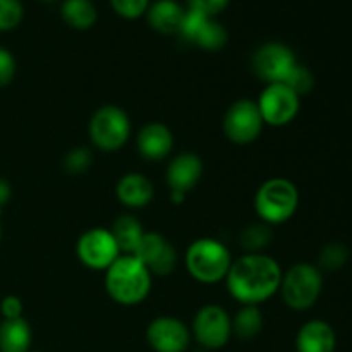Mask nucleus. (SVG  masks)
Segmentation results:
<instances>
[{
    "label": "nucleus",
    "instance_id": "dca6fc26",
    "mask_svg": "<svg viewBox=\"0 0 352 352\" xmlns=\"http://www.w3.org/2000/svg\"><path fill=\"white\" fill-rule=\"evenodd\" d=\"M336 330L323 320H311L305 323L296 337L298 352H336Z\"/></svg>",
    "mask_w": 352,
    "mask_h": 352
},
{
    "label": "nucleus",
    "instance_id": "c9c22d12",
    "mask_svg": "<svg viewBox=\"0 0 352 352\" xmlns=\"http://www.w3.org/2000/svg\"><path fill=\"white\" fill-rule=\"evenodd\" d=\"M31 352V351H30ZM34 352H40V351H34Z\"/></svg>",
    "mask_w": 352,
    "mask_h": 352
},
{
    "label": "nucleus",
    "instance_id": "b1692460",
    "mask_svg": "<svg viewBox=\"0 0 352 352\" xmlns=\"http://www.w3.org/2000/svg\"><path fill=\"white\" fill-rule=\"evenodd\" d=\"M243 248H246L250 253H260L263 248H267V244L272 241V232L268 229V226L263 223H254L250 226L248 229H244L241 232L239 237Z\"/></svg>",
    "mask_w": 352,
    "mask_h": 352
},
{
    "label": "nucleus",
    "instance_id": "0eeeda50",
    "mask_svg": "<svg viewBox=\"0 0 352 352\" xmlns=\"http://www.w3.org/2000/svg\"><path fill=\"white\" fill-rule=\"evenodd\" d=\"M263 126V117L253 100H237L223 117V133L237 144L253 143L261 134Z\"/></svg>",
    "mask_w": 352,
    "mask_h": 352
},
{
    "label": "nucleus",
    "instance_id": "412c9836",
    "mask_svg": "<svg viewBox=\"0 0 352 352\" xmlns=\"http://www.w3.org/2000/svg\"><path fill=\"white\" fill-rule=\"evenodd\" d=\"M62 19L74 30H88L96 23V7L91 0H65L62 3Z\"/></svg>",
    "mask_w": 352,
    "mask_h": 352
},
{
    "label": "nucleus",
    "instance_id": "aec40b11",
    "mask_svg": "<svg viewBox=\"0 0 352 352\" xmlns=\"http://www.w3.org/2000/svg\"><path fill=\"white\" fill-rule=\"evenodd\" d=\"M112 236L116 239L117 248L122 254H134L141 239L144 236V230L141 223L133 215H122L113 222Z\"/></svg>",
    "mask_w": 352,
    "mask_h": 352
},
{
    "label": "nucleus",
    "instance_id": "f03ea898",
    "mask_svg": "<svg viewBox=\"0 0 352 352\" xmlns=\"http://www.w3.org/2000/svg\"><path fill=\"white\" fill-rule=\"evenodd\" d=\"M105 287L110 298L119 305H140L150 294L151 274L134 254H120L107 268Z\"/></svg>",
    "mask_w": 352,
    "mask_h": 352
},
{
    "label": "nucleus",
    "instance_id": "9b49d317",
    "mask_svg": "<svg viewBox=\"0 0 352 352\" xmlns=\"http://www.w3.org/2000/svg\"><path fill=\"white\" fill-rule=\"evenodd\" d=\"M76 251L79 260L93 270H107L120 256L116 239L107 229L86 230L79 237Z\"/></svg>",
    "mask_w": 352,
    "mask_h": 352
},
{
    "label": "nucleus",
    "instance_id": "a878e982",
    "mask_svg": "<svg viewBox=\"0 0 352 352\" xmlns=\"http://www.w3.org/2000/svg\"><path fill=\"white\" fill-rule=\"evenodd\" d=\"M284 85L289 86L298 96H302L311 91L313 86H315V78H313L311 71L308 67L296 64L287 74V78H285Z\"/></svg>",
    "mask_w": 352,
    "mask_h": 352
},
{
    "label": "nucleus",
    "instance_id": "f257e3e1",
    "mask_svg": "<svg viewBox=\"0 0 352 352\" xmlns=\"http://www.w3.org/2000/svg\"><path fill=\"white\" fill-rule=\"evenodd\" d=\"M282 268L272 256L248 253L232 261L227 274V289L243 305H260L280 289Z\"/></svg>",
    "mask_w": 352,
    "mask_h": 352
},
{
    "label": "nucleus",
    "instance_id": "2eb2a0df",
    "mask_svg": "<svg viewBox=\"0 0 352 352\" xmlns=\"http://www.w3.org/2000/svg\"><path fill=\"white\" fill-rule=\"evenodd\" d=\"M138 150L146 160H164L174 148L172 131L162 122H150L138 133Z\"/></svg>",
    "mask_w": 352,
    "mask_h": 352
},
{
    "label": "nucleus",
    "instance_id": "f3484780",
    "mask_svg": "<svg viewBox=\"0 0 352 352\" xmlns=\"http://www.w3.org/2000/svg\"><path fill=\"white\" fill-rule=\"evenodd\" d=\"M116 192L120 203L129 208H143L153 198V184L143 174L131 172L117 182Z\"/></svg>",
    "mask_w": 352,
    "mask_h": 352
},
{
    "label": "nucleus",
    "instance_id": "473e14b6",
    "mask_svg": "<svg viewBox=\"0 0 352 352\" xmlns=\"http://www.w3.org/2000/svg\"><path fill=\"white\" fill-rule=\"evenodd\" d=\"M10 195H12V188H10L9 181L3 177H0V213H2L3 206L9 203Z\"/></svg>",
    "mask_w": 352,
    "mask_h": 352
},
{
    "label": "nucleus",
    "instance_id": "f704fd0d",
    "mask_svg": "<svg viewBox=\"0 0 352 352\" xmlns=\"http://www.w3.org/2000/svg\"><path fill=\"white\" fill-rule=\"evenodd\" d=\"M0 239H2V226H0Z\"/></svg>",
    "mask_w": 352,
    "mask_h": 352
},
{
    "label": "nucleus",
    "instance_id": "ddd939ff",
    "mask_svg": "<svg viewBox=\"0 0 352 352\" xmlns=\"http://www.w3.org/2000/svg\"><path fill=\"white\" fill-rule=\"evenodd\" d=\"M134 256L148 268L151 275H170L177 265L174 246L157 232H144Z\"/></svg>",
    "mask_w": 352,
    "mask_h": 352
},
{
    "label": "nucleus",
    "instance_id": "4be33fe9",
    "mask_svg": "<svg viewBox=\"0 0 352 352\" xmlns=\"http://www.w3.org/2000/svg\"><path fill=\"white\" fill-rule=\"evenodd\" d=\"M263 329V316L261 311L253 305H244L239 309L236 318L232 320V332L239 337L241 340H251L258 336Z\"/></svg>",
    "mask_w": 352,
    "mask_h": 352
},
{
    "label": "nucleus",
    "instance_id": "7ed1b4c3",
    "mask_svg": "<svg viewBox=\"0 0 352 352\" xmlns=\"http://www.w3.org/2000/svg\"><path fill=\"white\" fill-rule=\"evenodd\" d=\"M232 265L230 251L215 239H198L186 253V267L196 280L213 284L227 277Z\"/></svg>",
    "mask_w": 352,
    "mask_h": 352
},
{
    "label": "nucleus",
    "instance_id": "c85d7f7f",
    "mask_svg": "<svg viewBox=\"0 0 352 352\" xmlns=\"http://www.w3.org/2000/svg\"><path fill=\"white\" fill-rule=\"evenodd\" d=\"M113 10L126 19H138L150 7V0H110Z\"/></svg>",
    "mask_w": 352,
    "mask_h": 352
},
{
    "label": "nucleus",
    "instance_id": "1a4fd4ad",
    "mask_svg": "<svg viewBox=\"0 0 352 352\" xmlns=\"http://www.w3.org/2000/svg\"><path fill=\"white\" fill-rule=\"evenodd\" d=\"M298 64L296 55L287 45L270 41L258 48L251 57V69L260 79L272 82H284L291 69Z\"/></svg>",
    "mask_w": 352,
    "mask_h": 352
},
{
    "label": "nucleus",
    "instance_id": "39448f33",
    "mask_svg": "<svg viewBox=\"0 0 352 352\" xmlns=\"http://www.w3.org/2000/svg\"><path fill=\"white\" fill-rule=\"evenodd\" d=\"M323 289V275L318 267L311 263H298L282 275L280 289L284 302L296 311L309 309Z\"/></svg>",
    "mask_w": 352,
    "mask_h": 352
},
{
    "label": "nucleus",
    "instance_id": "6e6552de",
    "mask_svg": "<svg viewBox=\"0 0 352 352\" xmlns=\"http://www.w3.org/2000/svg\"><path fill=\"white\" fill-rule=\"evenodd\" d=\"M299 96L284 82H272L261 93L258 109L265 124L282 127L292 122L299 113Z\"/></svg>",
    "mask_w": 352,
    "mask_h": 352
},
{
    "label": "nucleus",
    "instance_id": "9d476101",
    "mask_svg": "<svg viewBox=\"0 0 352 352\" xmlns=\"http://www.w3.org/2000/svg\"><path fill=\"white\" fill-rule=\"evenodd\" d=\"M192 333L205 349H220L229 342L232 333V320L220 306H203L195 316Z\"/></svg>",
    "mask_w": 352,
    "mask_h": 352
},
{
    "label": "nucleus",
    "instance_id": "20e7f679",
    "mask_svg": "<svg viewBox=\"0 0 352 352\" xmlns=\"http://www.w3.org/2000/svg\"><path fill=\"white\" fill-rule=\"evenodd\" d=\"M299 206V191L289 179L275 177L263 182L254 198V208L267 223L287 222Z\"/></svg>",
    "mask_w": 352,
    "mask_h": 352
},
{
    "label": "nucleus",
    "instance_id": "4468645a",
    "mask_svg": "<svg viewBox=\"0 0 352 352\" xmlns=\"http://www.w3.org/2000/svg\"><path fill=\"white\" fill-rule=\"evenodd\" d=\"M203 174V162L195 153H179L167 167V184L170 192L188 195Z\"/></svg>",
    "mask_w": 352,
    "mask_h": 352
},
{
    "label": "nucleus",
    "instance_id": "a211bd4d",
    "mask_svg": "<svg viewBox=\"0 0 352 352\" xmlns=\"http://www.w3.org/2000/svg\"><path fill=\"white\" fill-rule=\"evenodd\" d=\"M148 23L155 31L164 34H174L181 30L186 10L175 0H158L148 7Z\"/></svg>",
    "mask_w": 352,
    "mask_h": 352
},
{
    "label": "nucleus",
    "instance_id": "393cba45",
    "mask_svg": "<svg viewBox=\"0 0 352 352\" xmlns=\"http://www.w3.org/2000/svg\"><path fill=\"white\" fill-rule=\"evenodd\" d=\"M349 260V251L342 243H329L320 253V267L323 270L336 272Z\"/></svg>",
    "mask_w": 352,
    "mask_h": 352
},
{
    "label": "nucleus",
    "instance_id": "423d86ee",
    "mask_svg": "<svg viewBox=\"0 0 352 352\" xmlns=\"http://www.w3.org/2000/svg\"><path fill=\"white\" fill-rule=\"evenodd\" d=\"M89 138L98 150L116 151L126 144L131 134V122L120 107H100L88 126Z\"/></svg>",
    "mask_w": 352,
    "mask_h": 352
},
{
    "label": "nucleus",
    "instance_id": "f8f14e48",
    "mask_svg": "<svg viewBox=\"0 0 352 352\" xmlns=\"http://www.w3.org/2000/svg\"><path fill=\"white\" fill-rule=\"evenodd\" d=\"M146 340L155 352H186L191 333L181 320L158 316L148 325Z\"/></svg>",
    "mask_w": 352,
    "mask_h": 352
},
{
    "label": "nucleus",
    "instance_id": "5701e85b",
    "mask_svg": "<svg viewBox=\"0 0 352 352\" xmlns=\"http://www.w3.org/2000/svg\"><path fill=\"white\" fill-rule=\"evenodd\" d=\"M192 43L198 45L199 48H205V50H220V48L227 43L226 28L210 17V19H206V23L203 24L201 30L198 31V34H196V38L192 40Z\"/></svg>",
    "mask_w": 352,
    "mask_h": 352
},
{
    "label": "nucleus",
    "instance_id": "bb28decb",
    "mask_svg": "<svg viewBox=\"0 0 352 352\" xmlns=\"http://www.w3.org/2000/svg\"><path fill=\"white\" fill-rule=\"evenodd\" d=\"M24 9L19 0H0V33L19 26Z\"/></svg>",
    "mask_w": 352,
    "mask_h": 352
},
{
    "label": "nucleus",
    "instance_id": "7c9ffc66",
    "mask_svg": "<svg viewBox=\"0 0 352 352\" xmlns=\"http://www.w3.org/2000/svg\"><path fill=\"white\" fill-rule=\"evenodd\" d=\"M16 76V60L7 48L0 47V88L7 86Z\"/></svg>",
    "mask_w": 352,
    "mask_h": 352
},
{
    "label": "nucleus",
    "instance_id": "cd10ccee",
    "mask_svg": "<svg viewBox=\"0 0 352 352\" xmlns=\"http://www.w3.org/2000/svg\"><path fill=\"white\" fill-rule=\"evenodd\" d=\"M91 151L85 146L72 148L64 158V167L69 174H82L91 165Z\"/></svg>",
    "mask_w": 352,
    "mask_h": 352
},
{
    "label": "nucleus",
    "instance_id": "6ab92c4d",
    "mask_svg": "<svg viewBox=\"0 0 352 352\" xmlns=\"http://www.w3.org/2000/svg\"><path fill=\"white\" fill-rule=\"evenodd\" d=\"M31 340L30 323L24 318L3 320L0 323V352H30Z\"/></svg>",
    "mask_w": 352,
    "mask_h": 352
},
{
    "label": "nucleus",
    "instance_id": "2f4dec72",
    "mask_svg": "<svg viewBox=\"0 0 352 352\" xmlns=\"http://www.w3.org/2000/svg\"><path fill=\"white\" fill-rule=\"evenodd\" d=\"M24 306L17 296H6L0 302V315L3 320H14V318H23Z\"/></svg>",
    "mask_w": 352,
    "mask_h": 352
},
{
    "label": "nucleus",
    "instance_id": "c756f323",
    "mask_svg": "<svg viewBox=\"0 0 352 352\" xmlns=\"http://www.w3.org/2000/svg\"><path fill=\"white\" fill-rule=\"evenodd\" d=\"M189 9L203 14L206 17H213L222 12L230 0H188Z\"/></svg>",
    "mask_w": 352,
    "mask_h": 352
},
{
    "label": "nucleus",
    "instance_id": "72a5a7b5",
    "mask_svg": "<svg viewBox=\"0 0 352 352\" xmlns=\"http://www.w3.org/2000/svg\"><path fill=\"white\" fill-rule=\"evenodd\" d=\"M40 2H55V0H40Z\"/></svg>",
    "mask_w": 352,
    "mask_h": 352
}]
</instances>
